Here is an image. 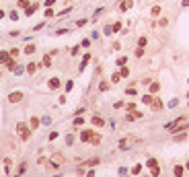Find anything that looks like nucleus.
I'll list each match as a JSON object with an SVG mask.
<instances>
[{"label":"nucleus","instance_id":"f257e3e1","mask_svg":"<svg viewBox=\"0 0 189 177\" xmlns=\"http://www.w3.org/2000/svg\"><path fill=\"white\" fill-rule=\"evenodd\" d=\"M17 132L21 136V140H29V138H31V128H29L25 122H19V124H17Z\"/></svg>","mask_w":189,"mask_h":177},{"label":"nucleus","instance_id":"f03ea898","mask_svg":"<svg viewBox=\"0 0 189 177\" xmlns=\"http://www.w3.org/2000/svg\"><path fill=\"white\" fill-rule=\"evenodd\" d=\"M23 97H25L23 91H12V93H8V101H10V103H19Z\"/></svg>","mask_w":189,"mask_h":177},{"label":"nucleus","instance_id":"7ed1b4c3","mask_svg":"<svg viewBox=\"0 0 189 177\" xmlns=\"http://www.w3.org/2000/svg\"><path fill=\"white\" fill-rule=\"evenodd\" d=\"M47 87L51 89V91H58V89L62 87V81H60L58 76H51V78L47 81Z\"/></svg>","mask_w":189,"mask_h":177},{"label":"nucleus","instance_id":"20e7f679","mask_svg":"<svg viewBox=\"0 0 189 177\" xmlns=\"http://www.w3.org/2000/svg\"><path fill=\"white\" fill-rule=\"evenodd\" d=\"M37 68H41V66H39V64H35V62H29V64L25 66V70H27V74H29V76H31V74H35V72H37Z\"/></svg>","mask_w":189,"mask_h":177},{"label":"nucleus","instance_id":"39448f33","mask_svg":"<svg viewBox=\"0 0 189 177\" xmlns=\"http://www.w3.org/2000/svg\"><path fill=\"white\" fill-rule=\"evenodd\" d=\"M62 163H64V157L62 155H53L51 157V167H60Z\"/></svg>","mask_w":189,"mask_h":177},{"label":"nucleus","instance_id":"423d86ee","mask_svg":"<svg viewBox=\"0 0 189 177\" xmlns=\"http://www.w3.org/2000/svg\"><path fill=\"white\" fill-rule=\"evenodd\" d=\"M183 173H185V167L183 165H175L173 167V175L175 177H183Z\"/></svg>","mask_w":189,"mask_h":177},{"label":"nucleus","instance_id":"0eeeda50","mask_svg":"<svg viewBox=\"0 0 189 177\" xmlns=\"http://www.w3.org/2000/svg\"><path fill=\"white\" fill-rule=\"evenodd\" d=\"M91 122H93V126H97V128L105 126V120H103L101 115H93V118H91Z\"/></svg>","mask_w":189,"mask_h":177},{"label":"nucleus","instance_id":"6e6552de","mask_svg":"<svg viewBox=\"0 0 189 177\" xmlns=\"http://www.w3.org/2000/svg\"><path fill=\"white\" fill-rule=\"evenodd\" d=\"M138 118H142V113H140V111H136V109H134V111H130V113L126 115V120H128V122H134V120H138Z\"/></svg>","mask_w":189,"mask_h":177},{"label":"nucleus","instance_id":"1a4fd4ad","mask_svg":"<svg viewBox=\"0 0 189 177\" xmlns=\"http://www.w3.org/2000/svg\"><path fill=\"white\" fill-rule=\"evenodd\" d=\"M91 136H93L91 130H80V140H82V142H89V140H91Z\"/></svg>","mask_w":189,"mask_h":177},{"label":"nucleus","instance_id":"9d476101","mask_svg":"<svg viewBox=\"0 0 189 177\" xmlns=\"http://www.w3.org/2000/svg\"><path fill=\"white\" fill-rule=\"evenodd\" d=\"M37 8H39V4H37V2H35V4H31V6H27V8H25V17H31Z\"/></svg>","mask_w":189,"mask_h":177},{"label":"nucleus","instance_id":"9b49d317","mask_svg":"<svg viewBox=\"0 0 189 177\" xmlns=\"http://www.w3.org/2000/svg\"><path fill=\"white\" fill-rule=\"evenodd\" d=\"M150 107H152L154 111H160V109H162L164 105H162V101H160V99H154V101L150 103Z\"/></svg>","mask_w":189,"mask_h":177},{"label":"nucleus","instance_id":"f8f14e48","mask_svg":"<svg viewBox=\"0 0 189 177\" xmlns=\"http://www.w3.org/2000/svg\"><path fill=\"white\" fill-rule=\"evenodd\" d=\"M8 60H10V54L8 52H0V66H6Z\"/></svg>","mask_w":189,"mask_h":177},{"label":"nucleus","instance_id":"ddd939ff","mask_svg":"<svg viewBox=\"0 0 189 177\" xmlns=\"http://www.w3.org/2000/svg\"><path fill=\"white\" fill-rule=\"evenodd\" d=\"M39 124H41V122H39L37 118H31V120H29V128H31V132H33V130H37V128H39Z\"/></svg>","mask_w":189,"mask_h":177},{"label":"nucleus","instance_id":"4468645a","mask_svg":"<svg viewBox=\"0 0 189 177\" xmlns=\"http://www.w3.org/2000/svg\"><path fill=\"white\" fill-rule=\"evenodd\" d=\"M23 52H25V54L29 56V54H35V52H37V47H35V44H27V45H25V49H23Z\"/></svg>","mask_w":189,"mask_h":177},{"label":"nucleus","instance_id":"2eb2a0df","mask_svg":"<svg viewBox=\"0 0 189 177\" xmlns=\"http://www.w3.org/2000/svg\"><path fill=\"white\" fill-rule=\"evenodd\" d=\"M99 163H101V159H99V157H94V159H89V161H87V163H82V165H87V167H97Z\"/></svg>","mask_w":189,"mask_h":177},{"label":"nucleus","instance_id":"dca6fc26","mask_svg":"<svg viewBox=\"0 0 189 177\" xmlns=\"http://www.w3.org/2000/svg\"><path fill=\"white\" fill-rule=\"evenodd\" d=\"M51 66V56L47 54V56H43V60H41V68H49Z\"/></svg>","mask_w":189,"mask_h":177},{"label":"nucleus","instance_id":"f3484780","mask_svg":"<svg viewBox=\"0 0 189 177\" xmlns=\"http://www.w3.org/2000/svg\"><path fill=\"white\" fill-rule=\"evenodd\" d=\"M89 142H91V144H93V146H97V144H101V136H99V134H94V132H93V136H91V140H89Z\"/></svg>","mask_w":189,"mask_h":177},{"label":"nucleus","instance_id":"a211bd4d","mask_svg":"<svg viewBox=\"0 0 189 177\" xmlns=\"http://www.w3.org/2000/svg\"><path fill=\"white\" fill-rule=\"evenodd\" d=\"M12 72H14V74H17V76H21V74H25V72H27V70H25V68H23V66H21V64H17V66H14V70H12Z\"/></svg>","mask_w":189,"mask_h":177},{"label":"nucleus","instance_id":"6ab92c4d","mask_svg":"<svg viewBox=\"0 0 189 177\" xmlns=\"http://www.w3.org/2000/svg\"><path fill=\"white\" fill-rule=\"evenodd\" d=\"M152 101H154V97H152V95H142V103H144V105H150Z\"/></svg>","mask_w":189,"mask_h":177},{"label":"nucleus","instance_id":"aec40b11","mask_svg":"<svg viewBox=\"0 0 189 177\" xmlns=\"http://www.w3.org/2000/svg\"><path fill=\"white\" fill-rule=\"evenodd\" d=\"M14 66H17V62H14V58H10V60L6 62V68H8V70L12 72V70H14Z\"/></svg>","mask_w":189,"mask_h":177},{"label":"nucleus","instance_id":"412c9836","mask_svg":"<svg viewBox=\"0 0 189 177\" xmlns=\"http://www.w3.org/2000/svg\"><path fill=\"white\" fill-rule=\"evenodd\" d=\"M119 78H121V74H119V72H113V74H111V85L119 83Z\"/></svg>","mask_w":189,"mask_h":177},{"label":"nucleus","instance_id":"4be33fe9","mask_svg":"<svg viewBox=\"0 0 189 177\" xmlns=\"http://www.w3.org/2000/svg\"><path fill=\"white\" fill-rule=\"evenodd\" d=\"M150 173H152V177H158V175H160V165L152 167V169H150Z\"/></svg>","mask_w":189,"mask_h":177},{"label":"nucleus","instance_id":"5701e85b","mask_svg":"<svg viewBox=\"0 0 189 177\" xmlns=\"http://www.w3.org/2000/svg\"><path fill=\"white\" fill-rule=\"evenodd\" d=\"M160 91V85L158 83H150V93H158Z\"/></svg>","mask_w":189,"mask_h":177},{"label":"nucleus","instance_id":"b1692460","mask_svg":"<svg viewBox=\"0 0 189 177\" xmlns=\"http://www.w3.org/2000/svg\"><path fill=\"white\" fill-rule=\"evenodd\" d=\"M150 15H152V17H158V15H160V6H158V4H156V6H152Z\"/></svg>","mask_w":189,"mask_h":177},{"label":"nucleus","instance_id":"393cba45","mask_svg":"<svg viewBox=\"0 0 189 177\" xmlns=\"http://www.w3.org/2000/svg\"><path fill=\"white\" fill-rule=\"evenodd\" d=\"M8 19H12V21H19L21 17H19V12H17V10H10V12H8Z\"/></svg>","mask_w":189,"mask_h":177},{"label":"nucleus","instance_id":"a878e982","mask_svg":"<svg viewBox=\"0 0 189 177\" xmlns=\"http://www.w3.org/2000/svg\"><path fill=\"white\" fill-rule=\"evenodd\" d=\"M19 52H21L19 47H10V49H8V54H10V58H17V56H19Z\"/></svg>","mask_w":189,"mask_h":177},{"label":"nucleus","instance_id":"bb28decb","mask_svg":"<svg viewBox=\"0 0 189 177\" xmlns=\"http://www.w3.org/2000/svg\"><path fill=\"white\" fill-rule=\"evenodd\" d=\"M91 60V54H84V58H82V64H80V70H84V66H87V62Z\"/></svg>","mask_w":189,"mask_h":177},{"label":"nucleus","instance_id":"cd10ccee","mask_svg":"<svg viewBox=\"0 0 189 177\" xmlns=\"http://www.w3.org/2000/svg\"><path fill=\"white\" fill-rule=\"evenodd\" d=\"M119 74L128 78V76H130V68H128V66H121V70H119Z\"/></svg>","mask_w":189,"mask_h":177},{"label":"nucleus","instance_id":"c85d7f7f","mask_svg":"<svg viewBox=\"0 0 189 177\" xmlns=\"http://www.w3.org/2000/svg\"><path fill=\"white\" fill-rule=\"evenodd\" d=\"M156 165H158V161H156V159H148V161H146V167H150V169H152V167H156Z\"/></svg>","mask_w":189,"mask_h":177},{"label":"nucleus","instance_id":"c756f323","mask_svg":"<svg viewBox=\"0 0 189 177\" xmlns=\"http://www.w3.org/2000/svg\"><path fill=\"white\" fill-rule=\"evenodd\" d=\"M66 144H68V146L74 144V134H68V136H66Z\"/></svg>","mask_w":189,"mask_h":177},{"label":"nucleus","instance_id":"7c9ffc66","mask_svg":"<svg viewBox=\"0 0 189 177\" xmlns=\"http://www.w3.org/2000/svg\"><path fill=\"white\" fill-rule=\"evenodd\" d=\"M140 171H142V165H134V167H132V173H134V175H140Z\"/></svg>","mask_w":189,"mask_h":177},{"label":"nucleus","instance_id":"2f4dec72","mask_svg":"<svg viewBox=\"0 0 189 177\" xmlns=\"http://www.w3.org/2000/svg\"><path fill=\"white\" fill-rule=\"evenodd\" d=\"M107 89H109V83H107V81H103V83L99 85V91H107Z\"/></svg>","mask_w":189,"mask_h":177},{"label":"nucleus","instance_id":"473e14b6","mask_svg":"<svg viewBox=\"0 0 189 177\" xmlns=\"http://www.w3.org/2000/svg\"><path fill=\"white\" fill-rule=\"evenodd\" d=\"M41 124H43V126H49V124H51V118L43 115V118H41Z\"/></svg>","mask_w":189,"mask_h":177},{"label":"nucleus","instance_id":"72a5a7b5","mask_svg":"<svg viewBox=\"0 0 189 177\" xmlns=\"http://www.w3.org/2000/svg\"><path fill=\"white\" fill-rule=\"evenodd\" d=\"M89 23V19H80V21H76V27H84Z\"/></svg>","mask_w":189,"mask_h":177},{"label":"nucleus","instance_id":"f704fd0d","mask_svg":"<svg viewBox=\"0 0 189 177\" xmlns=\"http://www.w3.org/2000/svg\"><path fill=\"white\" fill-rule=\"evenodd\" d=\"M111 29H113V33H117V31H121V23H119V21H117V23H115V25H113V27H111Z\"/></svg>","mask_w":189,"mask_h":177},{"label":"nucleus","instance_id":"c9c22d12","mask_svg":"<svg viewBox=\"0 0 189 177\" xmlns=\"http://www.w3.org/2000/svg\"><path fill=\"white\" fill-rule=\"evenodd\" d=\"M80 54V45H76V47H72V52H70V56H78Z\"/></svg>","mask_w":189,"mask_h":177},{"label":"nucleus","instance_id":"e433bc0d","mask_svg":"<svg viewBox=\"0 0 189 177\" xmlns=\"http://www.w3.org/2000/svg\"><path fill=\"white\" fill-rule=\"evenodd\" d=\"M126 62H128V58H126V56H121V58H117V66H123Z\"/></svg>","mask_w":189,"mask_h":177},{"label":"nucleus","instance_id":"4c0bfd02","mask_svg":"<svg viewBox=\"0 0 189 177\" xmlns=\"http://www.w3.org/2000/svg\"><path fill=\"white\" fill-rule=\"evenodd\" d=\"M82 124H84V120H82L80 115H78V118H74V126H82Z\"/></svg>","mask_w":189,"mask_h":177},{"label":"nucleus","instance_id":"58836bf2","mask_svg":"<svg viewBox=\"0 0 189 177\" xmlns=\"http://www.w3.org/2000/svg\"><path fill=\"white\" fill-rule=\"evenodd\" d=\"M175 140L177 142H183V140H187V134H179V136H175Z\"/></svg>","mask_w":189,"mask_h":177},{"label":"nucleus","instance_id":"ea45409f","mask_svg":"<svg viewBox=\"0 0 189 177\" xmlns=\"http://www.w3.org/2000/svg\"><path fill=\"white\" fill-rule=\"evenodd\" d=\"M29 6V0H19V8H27Z\"/></svg>","mask_w":189,"mask_h":177},{"label":"nucleus","instance_id":"a19ab883","mask_svg":"<svg viewBox=\"0 0 189 177\" xmlns=\"http://www.w3.org/2000/svg\"><path fill=\"white\" fill-rule=\"evenodd\" d=\"M146 44H148L146 37H140V39H138V47H146Z\"/></svg>","mask_w":189,"mask_h":177},{"label":"nucleus","instance_id":"79ce46f5","mask_svg":"<svg viewBox=\"0 0 189 177\" xmlns=\"http://www.w3.org/2000/svg\"><path fill=\"white\" fill-rule=\"evenodd\" d=\"M45 17H47V19H51V17H56V12H53L51 8H45Z\"/></svg>","mask_w":189,"mask_h":177},{"label":"nucleus","instance_id":"37998d69","mask_svg":"<svg viewBox=\"0 0 189 177\" xmlns=\"http://www.w3.org/2000/svg\"><path fill=\"white\" fill-rule=\"evenodd\" d=\"M74 89V81H66V91H72Z\"/></svg>","mask_w":189,"mask_h":177},{"label":"nucleus","instance_id":"c03bdc74","mask_svg":"<svg viewBox=\"0 0 189 177\" xmlns=\"http://www.w3.org/2000/svg\"><path fill=\"white\" fill-rule=\"evenodd\" d=\"M111 33H113V29H111V25H107L105 31H103V35H111Z\"/></svg>","mask_w":189,"mask_h":177},{"label":"nucleus","instance_id":"a18cd8bd","mask_svg":"<svg viewBox=\"0 0 189 177\" xmlns=\"http://www.w3.org/2000/svg\"><path fill=\"white\" fill-rule=\"evenodd\" d=\"M56 2H58V0H45V8H51Z\"/></svg>","mask_w":189,"mask_h":177},{"label":"nucleus","instance_id":"49530a36","mask_svg":"<svg viewBox=\"0 0 189 177\" xmlns=\"http://www.w3.org/2000/svg\"><path fill=\"white\" fill-rule=\"evenodd\" d=\"M142 56H144V47H138L136 49V58H142Z\"/></svg>","mask_w":189,"mask_h":177},{"label":"nucleus","instance_id":"de8ad7c7","mask_svg":"<svg viewBox=\"0 0 189 177\" xmlns=\"http://www.w3.org/2000/svg\"><path fill=\"white\" fill-rule=\"evenodd\" d=\"M64 33H68V29H56L53 35H64Z\"/></svg>","mask_w":189,"mask_h":177},{"label":"nucleus","instance_id":"09e8293b","mask_svg":"<svg viewBox=\"0 0 189 177\" xmlns=\"http://www.w3.org/2000/svg\"><path fill=\"white\" fill-rule=\"evenodd\" d=\"M91 45V39H82V44H80V47H89Z\"/></svg>","mask_w":189,"mask_h":177},{"label":"nucleus","instance_id":"8fccbe9b","mask_svg":"<svg viewBox=\"0 0 189 177\" xmlns=\"http://www.w3.org/2000/svg\"><path fill=\"white\" fill-rule=\"evenodd\" d=\"M58 136H60V134H58V132H51V134H49V140H56Z\"/></svg>","mask_w":189,"mask_h":177},{"label":"nucleus","instance_id":"3c124183","mask_svg":"<svg viewBox=\"0 0 189 177\" xmlns=\"http://www.w3.org/2000/svg\"><path fill=\"white\" fill-rule=\"evenodd\" d=\"M87 177H94V171H89V173H87Z\"/></svg>","mask_w":189,"mask_h":177},{"label":"nucleus","instance_id":"603ef678","mask_svg":"<svg viewBox=\"0 0 189 177\" xmlns=\"http://www.w3.org/2000/svg\"><path fill=\"white\" fill-rule=\"evenodd\" d=\"M183 6L187 8V6H189V0H183Z\"/></svg>","mask_w":189,"mask_h":177},{"label":"nucleus","instance_id":"864d4df0","mask_svg":"<svg viewBox=\"0 0 189 177\" xmlns=\"http://www.w3.org/2000/svg\"><path fill=\"white\" fill-rule=\"evenodd\" d=\"M185 171H189V161H187V163H185Z\"/></svg>","mask_w":189,"mask_h":177},{"label":"nucleus","instance_id":"5fc2aeb1","mask_svg":"<svg viewBox=\"0 0 189 177\" xmlns=\"http://www.w3.org/2000/svg\"><path fill=\"white\" fill-rule=\"evenodd\" d=\"M0 19H4V10H0Z\"/></svg>","mask_w":189,"mask_h":177},{"label":"nucleus","instance_id":"6e6d98bb","mask_svg":"<svg viewBox=\"0 0 189 177\" xmlns=\"http://www.w3.org/2000/svg\"><path fill=\"white\" fill-rule=\"evenodd\" d=\"M142 177H152V175H142Z\"/></svg>","mask_w":189,"mask_h":177}]
</instances>
